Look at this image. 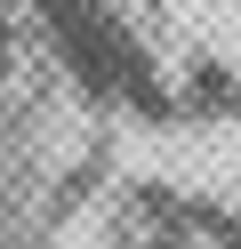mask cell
Returning <instances> with one entry per match:
<instances>
[{
  "label": "cell",
  "instance_id": "cell-1",
  "mask_svg": "<svg viewBox=\"0 0 241 249\" xmlns=\"http://www.w3.org/2000/svg\"><path fill=\"white\" fill-rule=\"evenodd\" d=\"M185 105L193 113H241V89L225 81V65H193L185 72Z\"/></svg>",
  "mask_w": 241,
  "mask_h": 249
}]
</instances>
